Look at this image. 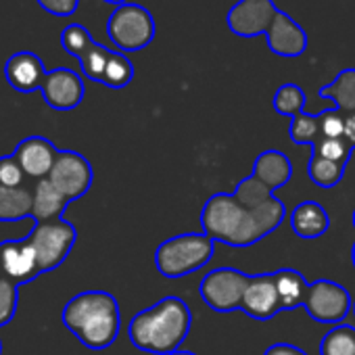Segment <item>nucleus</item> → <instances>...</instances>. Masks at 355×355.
<instances>
[{
	"label": "nucleus",
	"mask_w": 355,
	"mask_h": 355,
	"mask_svg": "<svg viewBox=\"0 0 355 355\" xmlns=\"http://www.w3.org/2000/svg\"><path fill=\"white\" fill-rule=\"evenodd\" d=\"M288 136L295 144H309L311 148L322 140V128H320V115L311 113H299L291 119Z\"/></svg>",
	"instance_id": "26"
},
{
	"label": "nucleus",
	"mask_w": 355,
	"mask_h": 355,
	"mask_svg": "<svg viewBox=\"0 0 355 355\" xmlns=\"http://www.w3.org/2000/svg\"><path fill=\"white\" fill-rule=\"evenodd\" d=\"M34 193V205H32V218L38 222H55L63 220V214L69 205V199L61 195V191L44 178L38 180L36 187L32 189Z\"/></svg>",
	"instance_id": "19"
},
{
	"label": "nucleus",
	"mask_w": 355,
	"mask_h": 355,
	"mask_svg": "<svg viewBox=\"0 0 355 355\" xmlns=\"http://www.w3.org/2000/svg\"><path fill=\"white\" fill-rule=\"evenodd\" d=\"M307 315L318 324H340L353 307L351 295L345 286L332 280L309 282V291L303 303Z\"/></svg>",
	"instance_id": "10"
},
{
	"label": "nucleus",
	"mask_w": 355,
	"mask_h": 355,
	"mask_svg": "<svg viewBox=\"0 0 355 355\" xmlns=\"http://www.w3.org/2000/svg\"><path fill=\"white\" fill-rule=\"evenodd\" d=\"M216 251V241L205 232L178 234L163 241L155 251V266L165 278H184L205 268Z\"/></svg>",
	"instance_id": "6"
},
{
	"label": "nucleus",
	"mask_w": 355,
	"mask_h": 355,
	"mask_svg": "<svg viewBox=\"0 0 355 355\" xmlns=\"http://www.w3.org/2000/svg\"><path fill=\"white\" fill-rule=\"evenodd\" d=\"M226 26L241 38L266 36L268 49L282 59L301 57L309 46L307 32L274 0H236L226 15Z\"/></svg>",
	"instance_id": "2"
},
{
	"label": "nucleus",
	"mask_w": 355,
	"mask_h": 355,
	"mask_svg": "<svg viewBox=\"0 0 355 355\" xmlns=\"http://www.w3.org/2000/svg\"><path fill=\"white\" fill-rule=\"evenodd\" d=\"M305 103H307V96L303 92L301 86L297 84H282L276 94H274V111L282 117H297L299 113H303L305 109Z\"/></svg>",
	"instance_id": "25"
},
{
	"label": "nucleus",
	"mask_w": 355,
	"mask_h": 355,
	"mask_svg": "<svg viewBox=\"0 0 355 355\" xmlns=\"http://www.w3.org/2000/svg\"><path fill=\"white\" fill-rule=\"evenodd\" d=\"M171 355H197V353H193V351H175Z\"/></svg>",
	"instance_id": "36"
},
{
	"label": "nucleus",
	"mask_w": 355,
	"mask_h": 355,
	"mask_svg": "<svg viewBox=\"0 0 355 355\" xmlns=\"http://www.w3.org/2000/svg\"><path fill=\"white\" fill-rule=\"evenodd\" d=\"M49 180L71 201L84 197L94 180L90 161L76 150H59V157L49 173Z\"/></svg>",
	"instance_id": "11"
},
{
	"label": "nucleus",
	"mask_w": 355,
	"mask_h": 355,
	"mask_svg": "<svg viewBox=\"0 0 355 355\" xmlns=\"http://www.w3.org/2000/svg\"><path fill=\"white\" fill-rule=\"evenodd\" d=\"M19 307V284L0 274V326H7Z\"/></svg>",
	"instance_id": "29"
},
{
	"label": "nucleus",
	"mask_w": 355,
	"mask_h": 355,
	"mask_svg": "<svg viewBox=\"0 0 355 355\" xmlns=\"http://www.w3.org/2000/svg\"><path fill=\"white\" fill-rule=\"evenodd\" d=\"M36 3L55 17H71L80 7V0H36Z\"/></svg>",
	"instance_id": "32"
},
{
	"label": "nucleus",
	"mask_w": 355,
	"mask_h": 355,
	"mask_svg": "<svg viewBox=\"0 0 355 355\" xmlns=\"http://www.w3.org/2000/svg\"><path fill=\"white\" fill-rule=\"evenodd\" d=\"M13 157L19 161V165L28 178L44 180V178H49V173L59 157V148L44 136H28L15 146Z\"/></svg>",
	"instance_id": "15"
},
{
	"label": "nucleus",
	"mask_w": 355,
	"mask_h": 355,
	"mask_svg": "<svg viewBox=\"0 0 355 355\" xmlns=\"http://www.w3.org/2000/svg\"><path fill=\"white\" fill-rule=\"evenodd\" d=\"M311 150H313L311 155H318V157H322V159H328V161H334V163L347 167V161H349V157H351L353 146H351L349 140L343 136V138H322Z\"/></svg>",
	"instance_id": "28"
},
{
	"label": "nucleus",
	"mask_w": 355,
	"mask_h": 355,
	"mask_svg": "<svg viewBox=\"0 0 355 355\" xmlns=\"http://www.w3.org/2000/svg\"><path fill=\"white\" fill-rule=\"evenodd\" d=\"M34 193L28 187H0V222L32 218Z\"/></svg>",
	"instance_id": "20"
},
{
	"label": "nucleus",
	"mask_w": 355,
	"mask_h": 355,
	"mask_svg": "<svg viewBox=\"0 0 355 355\" xmlns=\"http://www.w3.org/2000/svg\"><path fill=\"white\" fill-rule=\"evenodd\" d=\"M353 226H355V211H353Z\"/></svg>",
	"instance_id": "39"
},
{
	"label": "nucleus",
	"mask_w": 355,
	"mask_h": 355,
	"mask_svg": "<svg viewBox=\"0 0 355 355\" xmlns=\"http://www.w3.org/2000/svg\"><path fill=\"white\" fill-rule=\"evenodd\" d=\"M193 326V311L184 299L169 295L153 307L138 311L128 326L130 343L153 355H171L180 351Z\"/></svg>",
	"instance_id": "3"
},
{
	"label": "nucleus",
	"mask_w": 355,
	"mask_h": 355,
	"mask_svg": "<svg viewBox=\"0 0 355 355\" xmlns=\"http://www.w3.org/2000/svg\"><path fill=\"white\" fill-rule=\"evenodd\" d=\"M291 228L299 239L313 241V239H320L328 232L330 216L320 203L303 201L291 214Z\"/></svg>",
	"instance_id": "18"
},
{
	"label": "nucleus",
	"mask_w": 355,
	"mask_h": 355,
	"mask_svg": "<svg viewBox=\"0 0 355 355\" xmlns=\"http://www.w3.org/2000/svg\"><path fill=\"white\" fill-rule=\"evenodd\" d=\"M232 195L249 209H257V207L266 205L270 199H274V193L261 180H257L253 173L243 178V180L236 184V191Z\"/></svg>",
	"instance_id": "27"
},
{
	"label": "nucleus",
	"mask_w": 355,
	"mask_h": 355,
	"mask_svg": "<svg viewBox=\"0 0 355 355\" xmlns=\"http://www.w3.org/2000/svg\"><path fill=\"white\" fill-rule=\"evenodd\" d=\"M0 274L15 284L32 282L40 276L38 259L28 239L0 243Z\"/></svg>",
	"instance_id": "14"
},
{
	"label": "nucleus",
	"mask_w": 355,
	"mask_h": 355,
	"mask_svg": "<svg viewBox=\"0 0 355 355\" xmlns=\"http://www.w3.org/2000/svg\"><path fill=\"white\" fill-rule=\"evenodd\" d=\"M26 171L13 155L0 157V187H26Z\"/></svg>",
	"instance_id": "30"
},
{
	"label": "nucleus",
	"mask_w": 355,
	"mask_h": 355,
	"mask_svg": "<svg viewBox=\"0 0 355 355\" xmlns=\"http://www.w3.org/2000/svg\"><path fill=\"white\" fill-rule=\"evenodd\" d=\"M241 309L259 322H268L274 315H278L282 309L280 297H278V288H276V280H274V272L272 274H255L251 276V282L245 291L243 297V305Z\"/></svg>",
	"instance_id": "13"
},
{
	"label": "nucleus",
	"mask_w": 355,
	"mask_h": 355,
	"mask_svg": "<svg viewBox=\"0 0 355 355\" xmlns=\"http://www.w3.org/2000/svg\"><path fill=\"white\" fill-rule=\"evenodd\" d=\"M353 315H355V301H353Z\"/></svg>",
	"instance_id": "40"
},
{
	"label": "nucleus",
	"mask_w": 355,
	"mask_h": 355,
	"mask_svg": "<svg viewBox=\"0 0 355 355\" xmlns=\"http://www.w3.org/2000/svg\"><path fill=\"white\" fill-rule=\"evenodd\" d=\"M157 34V24L150 11L136 3L115 7L107 21V36L119 53H138L146 49Z\"/></svg>",
	"instance_id": "7"
},
{
	"label": "nucleus",
	"mask_w": 355,
	"mask_h": 355,
	"mask_svg": "<svg viewBox=\"0 0 355 355\" xmlns=\"http://www.w3.org/2000/svg\"><path fill=\"white\" fill-rule=\"evenodd\" d=\"M42 98L55 111H71L82 105L86 88L84 80L69 67H57L46 71L42 82Z\"/></svg>",
	"instance_id": "12"
},
{
	"label": "nucleus",
	"mask_w": 355,
	"mask_h": 355,
	"mask_svg": "<svg viewBox=\"0 0 355 355\" xmlns=\"http://www.w3.org/2000/svg\"><path fill=\"white\" fill-rule=\"evenodd\" d=\"M5 78L17 92H36L42 88V82L46 78V69L42 59L32 51H19L9 57L5 63Z\"/></svg>",
	"instance_id": "16"
},
{
	"label": "nucleus",
	"mask_w": 355,
	"mask_h": 355,
	"mask_svg": "<svg viewBox=\"0 0 355 355\" xmlns=\"http://www.w3.org/2000/svg\"><path fill=\"white\" fill-rule=\"evenodd\" d=\"M351 261H353V268H355V245H353V249H351Z\"/></svg>",
	"instance_id": "37"
},
{
	"label": "nucleus",
	"mask_w": 355,
	"mask_h": 355,
	"mask_svg": "<svg viewBox=\"0 0 355 355\" xmlns=\"http://www.w3.org/2000/svg\"><path fill=\"white\" fill-rule=\"evenodd\" d=\"M78 241V232L73 224L65 220H55V222H38L34 230L28 236V243L32 245L36 259H38V270L40 274L57 270L71 253L73 245Z\"/></svg>",
	"instance_id": "8"
},
{
	"label": "nucleus",
	"mask_w": 355,
	"mask_h": 355,
	"mask_svg": "<svg viewBox=\"0 0 355 355\" xmlns=\"http://www.w3.org/2000/svg\"><path fill=\"white\" fill-rule=\"evenodd\" d=\"M318 94L332 101L345 115L355 113V69H343L330 84L322 86Z\"/></svg>",
	"instance_id": "22"
},
{
	"label": "nucleus",
	"mask_w": 355,
	"mask_h": 355,
	"mask_svg": "<svg viewBox=\"0 0 355 355\" xmlns=\"http://www.w3.org/2000/svg\"><path fill=\"white\" fill-rule=\"evenodd\" d=\"M0 355H3V340H0Z\"/></svg>",
	"instance_id": "38"
},
{
	"label": "nucleus",
	"mask_w": 355,
	"mask_h": 355,
	"mask_svg": "<svg viewBox=\"0 0 355 355\" xmlns=\"http://www.w3.org/2000/svg\"><path fill=\"white\" fill-rule=\"evenodd\" d=\"M307 173H309V180L315 187H320V189H334L343 180L345 165H338L334 161H328V159H322L318 155H311Z\"/></svg>",
	"instance_id": "24"
},
{
	"label": "nucleus",
	"mask_w": 355,
	"mask_h": 355,
	"mask_svg": "<svg viewBox=\"0 0 355 355\" xmlns=\"http://www.w3.org/2000/svg\"><path fill=\"white\" fill-rule=\"evenodd\" d=\"M61 320L84 347L94 351L111 347L121 330L119 303L107 291H84L71 297Z\"/></svg>",
	"instance_id": "4"
},
{
	"label": "nucleus",
	"mask_w": 355,
	"mask_h": 355,
	"mask_svg": "<svg viewBox=\"0 0 355 355\" xmlns=\"http://www.w3.org/2000/svg\"><path fill=\"white\" fill-rule=\"evenodd\" d=\"M61 46L80 61L82 73L96 84L119 90L134 80V65L125 53L111 51L94 42L90 32L80 24H69L63 30Z\"/></svg>",
	"instance_id": "5"
},
{
	"label": "nucleus",
	"mask_w": 355,
	"mask_h": 355,
	"mask_svg": "<svg viewBox=\"0 0 355 355\" xmlns=\"http://www.w3.org/2000/svg\"><path fill=\"white\" fill-rule=\"evenodd\" d=\"M274 280H276L282 309L291 311V309L303 307L307 291H309V282L303 278L301 272H297L293 268H282V270L274 272Z\"/></svg>",
	"instance_id": "21"
},
{
	"label": "nucleus",
	"mask_w": 355,
	"mask_h": 355,
	"mask_svg": "<svg viewBox=\"0 0 355 355\" xmlns=\"http://www.w3.org/2000/svg\"><path fill=\"white\" fill-rule=\"evenodd\" d=\"M263 355H309V353H305L301 347L291 343H274L266 349Z\"/></svg>",
	"instance_id": "33"
},
{
	"label": "nucleus",
	"mask_w": 355,
	"mask_h": 355,
	"mask_svg": "<svg viewBox=\"0 0 355 355\" xmlns=\"http://www.w3.org/2000/svg\"><path fill=\"white\" fill-rule=\"evenodd\" d=\"M284 205L274 197L257 209L245 207L232 193H216L201 211L203 232L228 247H251L284 222Z\"/></svg>",
	"instance_id": "1"
},
{
	"label": "nucleus",
	"mask_w": 355,
	"mask_h": 355,
	"mask_svg": "<svg viewBox=\"0 0 355 355\" xmlns=\"http://www.w3.org/2000/svg\"><path fill=\"white\" fill-rule=\"evenodd\" d=\"M251 282V276L234 270V268H218L211 270L199 286V293L207 307L220 313H228L241 309L245 291Z\"/></svg>",
	"instance_id": "9"
},
{
	"label": "nucleus",
	"mask_w": 355,
	"mask_h": 355,
	"mask_svg": "<svg viewBox=\"0 0 355 355\" xmlns=\"http://www.w3.org/2000/svg\"><path fill=\"white\" fill-rule=\"evenodd\" d=\"M103 3H109V5L121 7V5H125V3H128V0H103Z\"/></svg>",
	"instance_id": "35"
},
{
	"label": "nucleus",
	"mask_w": 355,
	"mask_h": 355,
	"mask_svg": "<svg viewBox=\"0 0 355 355\" xmlns=\"http://www.w3.org/2000/svg\"><path fill=\"white\" fill-rule=\"evenodd\" d=\"M322 138H343L345 136V113L338 109H326L320 113Z\"/></svg>",
	"instance_id": "31"
},
{
	"label": "nucleus",
	"mask_w": 355,
	"mask_h": 355,
	"mask_svg": "<svg viewBox=\"0 0 355 355\" xmlns=\"http://www.w3.org/2000/svg\"><path fill=\"white\" fill-rule=\"evenodd\" d=\"M320 355H355V328L349 324L332 326L320 343Z\"/></svg>",
	"instance_id": "23"
},
{
	"label": "nucleus",
	"mask_w": 355,
	"mask_h": 355,
	"mask_svg": "<svg viewBox=\"0 0 355 355\" xmlns=\"http://www.w3.org/2000/svg\"><path fill=\"white\" fill-rule=\"evenodd\" d=\"M253 175L274 193L291 182L293 163L284 153L270 148V150H263L257 155V159L253 163Z\"/></svg>",
	"instance_id": "17"
},
{
	"label": "nucleus",
	"mask_w": 355,
	"mask_h": 355,
	"mask_svg": "<svg viewBox=\"0 0 355 355\" xmlns=\"http://www.w3.org/2000/svg\"><path fill=\"white\" fill-rule=\"evenodd\" d=\"M345 138L355 148V113L345 115Z\"/></svg>",
	"instance_id": "34"
}]
</instances>
